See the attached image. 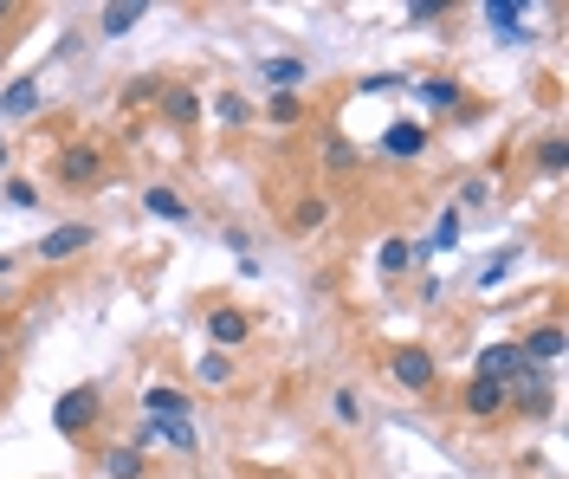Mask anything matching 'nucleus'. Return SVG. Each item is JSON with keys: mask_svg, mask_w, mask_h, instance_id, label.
I'll return each mask as SVG.
<instances>
[{"mask_svg": "<svg viewBox=\"0 0 569 479\" xmlns=\"http://www.w3.org/2000/svg\"><path fill=\"white\" fill-rule=\"evenodd\" d=\"M98 421H104V389H98V382L59 389V402H52V428H59L66 441H91Z\"/></svg>", "mask_w": 569, "mask_h": 479, "instance_id": "obj_1", "label": "nucleus"}, {"mask_svg": "<svg viewBox=\"0 0 569 479\" xmlns=\"http://www.w3.org/2000/svg\"><path fill=\"white\" fill-rule=\"evenodd\" d=\"M52 182L71 188V194H91V188L110 182V156L98 143H66L52 156Z\"/></svg>", "mask_w": 569, "mask_h": 479, "instance_id": "obj_2", "label": "nucleus"}, {"mask_svg": "<svg viewBox=\"0 0 569 479\" xmlns=\"http://www.w3.org/2000/svg\"><path fill=\"white\" fill-rule=\"evenodd\" d=\"M389 382L401 389V396H433V389H440L433 350H427V343H395L389 350Z\"/></svg>", "mask_w": 569, "mask_h": 479, "instance_id": "obj_3", "label": "nucleus"}, {"mask_svg": "<svg viewBox=\"0 0 569 479\" xmlns=\"http://www.w3.org/2000/svg\"><path fill=\"white\" fill-rule=\"evenodd\" d=\"M137 453H156V447H169V453H194L201 435H194V421H176V415H149L137 435H130Z\"/></svg>", "mask_w": 569, "mask_h": 479, "instance_id": "obj_4", "label": "nucleus"}, {"mask_svg": "<svg viewBox=\"0 0 569 479\" xmlns=\"http://www.w3.org/2000/svg\"><path fill=\"white\" fill-rule=\"evenodd\" d=\"M505 408H518V415H550L557 408V396H550V376L537 363H525L511 382H505Z\"/></svg>", "mask_w": 569, "mask_h": 479, "instance_id": "obj_5", "label": "nucleus"}, {"mask_svg": "<svg viewBox=\"0 0 569 479\" xmlns=\"http://www.w3.org/2000/svg\"><path fill=\"white\" fill-rule=\"evenodd\" d=\"M208 337H213V350L227 357V350H240L252 337V311L247 305H208Z\"/></svg>", "mask_w": 569, "mask_h": 479, "instance_id": "obj_6", "label": "nucleus"}, {"mask_svg": "<svg viewBox=\"0 0 569 479\" xmlns=\"http://www.w3.org/2000/svg\"><path fill=\"white\" fill-rule=\"evenodd\" d=\"M518 369H525V350H518V337H498V343H486V350L472 357V376H486V382H498V389H505Z\"/></svg>", "mask_w": 569, "mask_h": 479, "instance_id": "obj_7", "label": "nucleus"}, {"mask_svg": "<svg viewBox=\"0 0 569 479\" xmlns=\"http://www.w3.org/2000/svg\"><path fill=\"white\" fill-rule=\"evenodd\" d=\"M427 143H433V130H427L421 117H395L389 130H382V156H395V162H415V156H427Z\"/></svg>", "mask_w": 569, "mask_h": 479, "instance_id": "obj_8", "label": "nucleus"}, {"mask_svg": "<svg viewBox=\"0 0 569 479\" xmlns=\"http://www.w3.org/2000/svg\"><path fill=\"white\" fill-rule=\"evenodd\" d=\"M91 240H98V227H91V221H59V227H52V233H39V247H33V253H39V259H52V266H59V259L84 253Z\"/></svg>", "mask_w": 569, "mask_h": 479, "instance_id": "obj_9", "label": "nucleus"}, {"mask_svg": "<svg viewBox=\"0 0 569 479\" xmlns=\"http://www.w3.org/2000/svg\"><path fill=\"white\" fill-rule=\"evenodd\" d=\"M563 318H543V325H531V331L518 337V350H525V363H537V369H550L557 357H563Z\"/></svg>", "mask_w": 569, "mask_h": 479, "instance_id": "obj_10", "label": "nucleus"}, {"mask_svg": "<svg viewBox=\"0 0 569 479\" xmlns=\"http://www.w3.org/2000/svg\"><path fill=\"white\" fill-rule=\"evenodd\" d=\"M460 415L466 421H498V415H505V389L486 382V376H466L460 382Z\"/></svg>", "mask_w": 569, "mask_h": 479, "instance_id": "obj_11", "label": "nucleus"}, {"mask_svg": "<svg viewBox=\"0 0 569 479\" xmlns=\"http://www.w3.org/2000/svg\"><path fill=\"white\" fill-rule=\"evenodd\" d=\"M98 473L104 479H149V453H137L130 441L98 447Z\"/></svg>", "mask_w": 569, "mask_h": 479, "instance_id": "obj_12", "label": "nucleus"}, {"mask_svg": "<svg viewBox=\"0 0 569 479\" xmlns=\"http://www.w3.org/2000/svg\"><path fill=\"white\" fill-rule=\"evenodd\" d=\"M259 78H266V91H272V98H291V91L311 78V66H305V59H291V52H279V59H266V66H259Z\"/></svg>", "mask_w": 569, "mask_h": 479, "instance_id": "obj_13", "label": "nucleus"}, {"mask_svg": "<svg viewBox=\"0 0 569 479\" xmlns=\"http://www.w3.org/2000/svg\"><path fill=\"white\" fill-rule=\"evenodd\" d=\"M415 98H421L427 111H460L466 84H460V78H421V84H415Z\"/></svg>", "mask_w": 569, "mask_h": 479, "instance_id": "obj_14", "label": "nucleus"}, {"mask_svg": "<svg viewBox=\"0 0 569 479\" xmlns=\"http://www.w3.org/2000/svg\"><path fill=\"white\" fill-rule=\"evenodd\" d=\"M142 408H149V415H176V421H188V389H176V382H149V389H142Z\"/></svg>", "mask_w": 569, "mask_h": 479, "instance_id": "obj_15", "label": "nucleus"}, {"mask_svg": "<svg viewBox=\"0 0 569 479\" xmlns=\"http://www.w3.org/2000/svg\"><path fill=\"white\" fill-rule=\"evenodd\" d=\"M142 214H156V221H188V201H181L169 182H149L142 188Z\"/></svg>", "mask_w": 569, "mask_h": 479, "instance_id": "obj_16", "label": "nucleus"}, {"mask_svg": "<svg viewBox=\"0 0 569 479\" xmlns=\"http://www.w3.org/2000/svg\"><path fill=\"white\" fill-rule=\"evenodd\" d=\"M142 13H149V0H117V7L98 13V27H104V39H123V33H137Z\"/></svg>", "mask_w": 569, "mask_h": 479, "instance_id": "obj_17", "label": "nucleus"}, {"mask_svg": "<svg viewBox=\"0 0 569 479\" xmlns=\"http://www.w3.org/2000/svg\"><path fill=\"white\" fill-rule=\"evenodd\" d=\"M39 111V78H13L0 91V117H33Z\"/></svg>", "mask_w": 569, "mask_h": 479, "instance_id": "obj_18", "label": "nucleus"}, {"mask_svg": "<svg viewBox=\"0 0 569 479\" xmlns=\"http://www.w3.org/2000/svg\"><path fill=\"white\" fill-rule=\"evenodd\" d=\"M408 266H415V240H401V233H395V240H382V253H376V272H382V279H401Z\"/></svg>", "mask_w": 569, "mask_h": 479, "instance_id": "obj_19", "label": "nucleus"}, {"mask_svg": "<svg viewBox=\"0 0 569 479\" xmlns=\"http://www.w3.org/2000/svg\"><path fill=\"white\" fill-rule=\"evenodd\" d=\"M318 227H330V201H323V194H305V201L291 208V233H318Z\"/></svg>", "mask_w": 569, "mask_h": 479, "instance_id": "obj_20", "label": "nucleus"}, {"mask_svg": "<svg viewBox=\"0 0 569 479\" xmlns=\"http://www.w3.org/2000/svg\"><path fill=\"white\" fill-rule=\"evenodd\" d=\"M511 266H518V247H505V253H492V259H486V266H479V279H472V292H498Z\"/></svg>", "mask_w": 569, "mask_h": 479, "instance_id": "obj_21", "label": "nucleus"}, {"mask_svg": "<svg viewBox=\"0 0 569 479\" xmlns=\"http://www.w3.org/2000/svg\"><path fill=\"white\" fill-rule=\"evenodd\" d=\"M194 382H201V389H227V382H233V357H220V350H208V357L194 363Z\"/></svg>", "mask_w": 569, "mask_h": 479, "instance_id": "obj_22", "label": "nucleus"}, {"mask_svg": "<svg viewBox=\"0 0 569 479\" xmlns=\"http://www.w3.org/2000/svg\"><path fill=\"white\" fill-rule=\"evenodd\" d=\"M162 111H169V123H176V130H188V123L201 117V104H194V91H188V84H176V91L162 98Z\"/></svg>", "mask_w": 569, "mask_h": 479, "instance_id": "obj_23", "label": "nucleus"}, {"mask_svg": "<svg viewBox=\"0 0 569 479\" xmlns=\"http://www.w3.org/2000/svg\"><path fill=\"white\" fill-rule=\"evenodd\" d=\"M356 162H362V156H356V143H343V137H323V169H330V176H350Z\"/></svg>", "mask_w": 569, "mask_h": 479, "instance_id": "obj_24", "label": "nucleus"}, {"mask_svg": "<svg viewBox=\"0 0 569 479\" xmlns=\"http://www.w3.org/2000/svg\"><path fill=\"white\" fill-rule=\"evenodd\" d=\"M537 169H543V176H563L569 169V143L563 137H543V143H537Z\"/></svg>", "mask_w": 569, "mask_h": 479, "instance_id": "obj_25", "label": "nucleus"}, {"mask_svg": "<svg viewBox=\"0 0 569 479\" xmlns=\"http://www.w3.org/2000/svg\"><path fill=\"white\" fill-rule=\"evenodd\" d=\"M453 13V0H415L408 7V27H433V20H447Z\"/></svg>", "mask_w": 569, "mask_h": 479, "instance_id": "obj_26", "label": "nucleus"}, {"mask_svg": "<svg viewBox=\"0 0 569 479\" xmlns=\"http://www.w3.org/2000/svg\"><path fill=\"white\" fill-rule=\"evenodd\" d=\"M479 13H486L492 27H518V20H525V7H518V0H486Z\"/></svg>", "mask_w": 569, "mask_h": 479, "instance_id": "obj_27", "label": "nucleus"}, {"mask_svg": "<svg viewBox=\"0 0 569 479\" xmlns=\"http://www.w3.org/2000/svg\"><path fill=\"white\" fill-rule=\"evenodd\" d=\"M0 188H7V201H13V208H39V188L27 182V176H7Z\"/></svg>", "mask_w": 569, "mask_h": 479, "instance_id": "obj_28", "label": "nucleus"}, {"mask_svg": "<svg viewBox=\"0 0 569 479\" xmlns=\"http://www.w3.org/2000/svg\"><path fill=\"white\" fill-rule=\"evenodd\" d=\"M330 408H337V421H362V402H356V389H337V396H330Z\"/></svg>", "mask_w": 569, "mask_h": 479, "instance_id": "obj_29", "label": "nucleus"}, {"mask_svg": "<svg viewBox=\"0 0 569 479\" xmlns=\"http://www.w3.org/2000/svg\"><path fill=\"white\" fill-rule=\"evenodd\" d=\"M213 111H220V117H227V123H247V98H233V91H220V98H213Z\"/></svg>", "mask_w": 569, "mask_h": 479, "instance_id": "obj_30", "label": "nucleus"}, {"mask_svg": "<svg viewBox=\"0 0 569 479\" xmlns=\"http://www.w3.org/2000/svg\"><path fill=\"white\" fill-rule=\"evenodd\" d=\"M266 117H272V123H298V117H305V104H298V98H272V104H266Z\"/></svg>", "mask_w": 569, "mask_h": 479, "instance_id": "obj_31", "label": "nucleus"}, {"mask_svg": "<svg viewBox=\"0 0 569 479\" xmlns=\"http://www.w3.org/2000/svg\"><path fill=\"white\" fill-rule=\"evenodd\" d=\"M395 84H401V72H376V78H356V91H362V98H369V91L382 98V91H395Z\"/></svg>", "mask_w": 569, "mask_h": 479, "instance_id": "obj_32", "label": "nucleus"}, {"mask_svg": "<svg viewBox=\"0 0 569 479\" xmlns=\"http://www.w3.org/2000/svg\"><path fill=\"white\" fill-rule=\"evenodd\" d=\"M486 201H492V188H486V182H466L460 188V208H486Z\"/></svg>", "mask_w": 569, "mask_h": 479, "instance_id": "obj_33", "label": "nucleus"}, {"mask_svg": "<svg viewBox=\"0 0 569 479\" xmlns=\"http://www.w3.org/2000/svg\"><path fill=\"white\" fill-rule=\"evenodd\" d=\"M0 279H13V259H7V253H0Z\"/></svg>", "mask_w": 569, "mask_h": 479, "instance_id": "obj_34", "label": "nucleus"}, {"mask_svg": "<svg viewBox=\"0 0 569 479\" xmlns=\"http://www.w3.org/2000/svg\"><path fill=\"white\" fill-rule=\"evenodd\" d=\"M0 169H7V137H0Z\"/></svg>", "mask_w": 569, "mask_h": 479, "instance_id": "obj_35", "label": "nucleus"}, {"mask_svg": "<svg viewBox=\"0 0 569 479\" xmlns=\"http://www.w3.org/2000/svg\"><path fill=\"white\" fill-rule=\"evenodd\" d=\"M7 13H13V7H7V0H0V20H7Z\"/></svg>", "mask_w": 569, "mask_h": 479, "instance_id": "obj_36", "label": "nucleus"}]
</instances>
